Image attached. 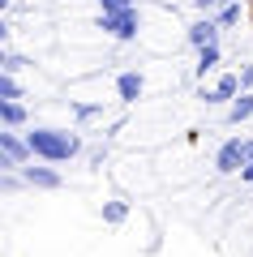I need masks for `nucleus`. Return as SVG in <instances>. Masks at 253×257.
<instances>
[{
  "mask_svg": "<svg viewBox=\"0 0 253 257\" xmlns=\"http://www.w3.org/2000/svg\"><path fill=\"white\" fill-rule=\"evenodd\" d=\"M26 142L35 150V159H43V163H69V159L86 155V142L73 128H60V124H30Z\"/></svg>",
  "mask_w": 253,
  "mask_h": 257,
  "instance_id": "1",
  "label": "nucleus"
},
{
  "mask_svg": "<svg viewBox=\"0 0 253 257\" xmlns=\"http://www.w3.org/2000/svg\"><path fill=\"white\" fill-rule=\"evenodd\" d=\"M95 30H99L103 39H116V43H137L142 30H146V13H142V5L116 9V13H99V18H95Z\"/></svg>",
  "mask_w": 253,
  "mask_h": 257,
  "instance_id": "2",
  "label": "nucleus"
},
{
  "mask_svg": "<svg viewBox=\"0 0 253 257\" xmlns=\"http://www.w3.org/2000/svg\"><path fill=\"white\" fill-rule=\"evenodd\" d=\"M112 180H116L125 193H150L154 184H159V176L146 167V159H133V155H129V159H120V163L112 167Z\"/></svg>",
  "mask_w": 253,
  "mask_h": 257,
  "instance_id": "3",
  "label": "nucleus"
},
{
  "mask_svg": "<svg viewBox=\"0 0 253 257\" xmlns=\"http://www.w3.org/2000/svg\"><path fill=\"white\" fill-rule=\"evenodd\" d=\"M244 142H249V138H240V133H232V138L219 142V150H215V176H240V167L249 163Z\"/></svg>",
  "mask_w": 253,
  "mask_h": 257,
  "instance_id": "4",
  "label": "nucleus"
},
{
  "mask_svg": "<svg viewBox=\"0 0 253 257\" xmlns=\"http://www.w3.org/2000/svg\"><path fill=\"white\" fill-rule=\"evenodd\" d=\"M22 176H26V184L30 189H39V193H56L64 184V172H60V163H26L22 167Z\"/></svg>",
  "mask_w": 253,
  "mask_h": 257,
  "instance_id": "5",
  "label": "nucleus"
},
{
  "mask_svg": "<svg viewBox=\"0 0 253 257\" xmlns=\"http://www.w3.org/2000/svg\"><path fill=\"white\" fill-rule=\"evenodd\" d=\"M219 35H223V26H219V18L215 13H198V18L185 26V43L198 52V47H206V43H219Z\"/></svg>",
  "mask_w": 253,
  "mask_h": 257,
  "instance_id": "6",
  "label": "nucleus"
},
{
  "mask_svg": "<svg viewBox=\"0 0 253 257\" xmlns=\"http://www.w3.org/2000/svg\"><path fill=\"white\" fill-rule=\"evenodd\" d=\"M112 90H116V103L133 107V103L146 94V73L142 69H120V73L112 77Z\"/></svg>",
  "mask_w": 253,
  "mask_h": 257,
  "instance_id": "7",
  "label": "nucleus"
},
{
  "mask_svg": "<svg viewBox=\"0 0 253 257\" xmlns=\"http://www.w3.org/2000/svg\"><path fill=\"white\" fill-rule=\"evenodd\" d=\"M99 219L108 223V227H125V223L133 219V202H129V193H125V189L99 202Z\"/></svg>",
  "mask_w": 253,
  "mask_h": 257,
  "instance_id": "8",
  "label": "nucleus"
},
{
  "mask_svg": "<svg viewBox=\"0 0 253 257\" xmlns=\"http://www.w3.org/2000/svg\"><path fill=\"white\" fill-rule=\"evenodd\" d=\"M219 64H223V47H219V43L198 47V64H193V77H198V82H206L210 73H219Z\"/></svg>",
  "mask_w": 253,
  "mask_h": 257,
  "instance_id": "9",
  "label": "nucleus"
},
{
  "mask_svg": "<svg viewBox=\"0 0 253 257\" xmlns=\"http://www.w3.org/2000/svg\"><path fill=\"white\" fill-rule=\"evenodd\" d=\"M30 124V107L22 99H0V128H26Z\"/></svg>",
  "mask_w": 253,
  "mask_h": 257,
  "instance_id": "10",
  "label": "nucleus"
},
{
  "mask_svg": "<svg viewBox=\"0 0 253 257\" xmlns=\"http://www.w3.org/2000/svg\"><path fill=\"white\" fill-rule=\"evenodd\" d=\"M244 120H253V90H240L232 103H227V124H244Z\"/></svg>",
  "mask_w": 253,
  "mask_h": 257,
  "instance_id": "11",
  "label": "nucleus"
},
{
  "mask_svg": "<svg viewBox=\"0 0 253 257\" xmlns=\"http://www.w3.org/2000/svg\"><path fill=\"white\" fill-rule=\"evenodd\" d=\"M240 90H244L240 73H215V107H219V103H232Z\"/></svg>",
  "mask_w": 253,
  "mask_h": 257,
  "instance_id": "12",
  "label": "nucleus"
},
{
  "mask_svg": "<svg viewBox=\"0 0 253 257\" xmlns=\"http://www.w3.org/2000/svg\"><path fill=\"white\" fill-rule=\"evenodd\" d=\"M103 111H108V103L95 99V103H81V99H69V116L77 120V124H91V120H99Z\"/></svg>",
  "mask_w": 253,
  "mask_h": 257,
  "instance_id": "13",
  "label": "nucleus"
},
{
  "mask_svg": "<svg viewBox=\"0 0 253 257\" xmlns=\"http://www.w3.org/2000/svg\"><path fill=\"white\" fill-rule=\"evenodd\" d=\"M22 69H35V56H22L13 47H0V73H22Z\"/></svg>",
  "mask_w": 253,
  "mask_h": 257,
  "instance_id": "14",
  "label": "nucleus"
},
{
  "mask_svg": "<svg viewBox=\"0 0 253 257\" xmlns=\"http://www.w3.org/2000/svg\"><path fill=\"white\" fill-rule=\"evenodd\" d=\"M244 13H249V9H244L240 0H227V5L215 13V18H219V26H223V30H236V26L244 22Z\"/></svg>",
  "mask_w": 253,
  "mask_h": 257,
  "instance_id": "15",
  "label": "nucleus"
},
{
  "mask_svg": "<svg viewBox=\"0 0 253 257\" xmlns=\"http://www.w3.org/2000/svg\"><path fill=\"white\" fill-rule=\"evenodd\" d=\"M22 189H30L22 172H0V193H5V197H18Z\"/></svg>",
  "mask_w": 253,
  "mask_h": 257,
  "instance_id": "16",
  "label": "nucleus"
},
{
  "mask_svg": "<svg viewBox=\"0 0 253 257\" xmlns=\"http://www.w3.org/2000/svg\"><path fill=\"white\" fill-rule=\"evenodd\" d=\"M0 99H26V90H22L18 73H0Z\"/></svg>",
  "mask_w": 253,
  "mask_h": 257,
  "instance_id": "17",
  "label": "nucleus"
},
{
  "mask_svg": "<svg viewBox=\"0 0 253 257\" xmlns=\"http://www.w3.org/2000/svg\"><path fill=\"white\" fill-rule=\"evenodd\" d=\"M108 159H112V146L108 142H99V146H86V163L99 172V167H108Z\"/></svg>",
  "mask_w": 253,
  "mask_h": 257,
  "instance_id": "18",
  "label": "nucleus"
},
{
  "mask_svg": "<svg viewBox=\"0 0 253 257\" xmlns=\"http://www.w3.org/2000/svg\"><path fill=\"white\" fill-rule=\"evenodd\" d=\"M99 5V13H116V9H133L137 0H95Z\"/></svg>",
  "mask_w": 253,
  "mask_h": 257,
  "instance_id": "19",
  "label": "nucleus"
},
{
  "mask_svg": "<svg viewBox=\"0 0 253 257\" xmlns=\"http://www.w3.org/2000/svg\"><path fill=\"white\" fill-rule=\"evenodd\" d=\"M189 5H193L198 13H219V9L227 5V0H189Z\"/></svg>",
  "mask_w": 253,
  "mask_h": 257,
  "instance_id": "20",
  "label": "nucleus"
},
{
  "mask_svg": "<svg viewBox=\"0 0 253 257\" xmlns=\"http://www.w3.org/2000/svg\"><path fill=\"white\" fill-rule=\"evenodd\" d=\"M236 73H240V86H244V90H253V60H244Z\"/></svg>",
  "mask_w": 253,
  "mask_h": 257,
  "instance_id": "21",
  "label": "nucleus"
},
{
  "mask_svg": "<svg viewBox=\"0 0 253 257\" xmlns=\"http://www.w3.org/2000/svg\"><path fill=\"white\" fill-rule=\"evenodd\" d=\"M198 99L206 103V107H215V86H198Z\"/></svg>",
  "mask_w": 253,
  "mask_h": 257,
  "instance_id": "22",
  "label": "nucleus"
},
{
  "mask_svg": "<svg viewBox=\"0 0 253 257\" xmlns=\"http://www.w3.org/2000/svg\"><path fill=\"white\" fill-rule=\"evenodd\" d=\"M240 184H253V163H244V167H240Z\"/></svg>",
  "mask_w": 253,
  "mask_h": 257,
  "instance_id": "23",
  "label": "nucleus"
},
{
  "mask_svg": "<svg viewBox=\"0 0 253 257\" xmlns=\"http://www.w3.org/2000/svg\"><path fill=\"white\" fill-rule=\"evenodd\" d=\"M244 150H249V163H253V138H249V142H244Z\"/></svg>",
  "mask_w": 253,
  "mask_h": 257,
  "instance_id": "24",
  "label": "nucleus"
},
{
  "mask_svg": "<svg viewBox=\"0 0 253 257\" xmlns=\"http://www.w3.org/2000/svg\"><path fill=\"white\" fill-rule=\"evenodd\" d=\"M249 18H253V0H249Z\"/></svg>",
  "mask_w": 253,
  "mask_h": 257,
  "instance_id": "25",
  "label": "nucleus"
}]
</instances>
